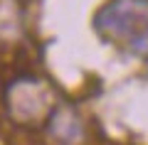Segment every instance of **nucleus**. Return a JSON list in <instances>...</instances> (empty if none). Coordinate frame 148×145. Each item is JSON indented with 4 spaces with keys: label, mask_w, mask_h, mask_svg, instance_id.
Here are the masks:
<instances>
[{
    "label": "nucleus",
    "mask_w": 148,
    "mask_h": 145,
    "mask_svg": "<svg viewBox=\"0 0 148 145\" xmlns=\"http://www.w3.org/2000/svg\"><path fill=\"white\" fill-rule=\"evenodd\" d=\"M96 32L128 52H148V0H111L94 17Z\"/></svg>",
    "instance_id": "obj_1"
},
{
    "label": "nucleus",
    "mask_w": 148,
    "mask_h": 145,
    "mask_svg": "<svg viewBox=\"0 0 148 145\" xmlns=\"http://www.w3.org/2000/svg\"><path fill=\"white\" fill-rule=\"evenodd\" d=\"M52 135L59 140V143H67V145H72V143H77V140L82 138V123H79V118L72 113V111H67V108H62L57 116L52 118Z\"/></svg>",
    "instance_id": "obj_2"
}]
</instances>
